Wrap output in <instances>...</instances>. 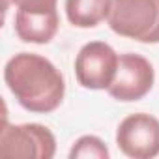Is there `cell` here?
<instances>
[{
	"mask_svg": "<svg viewBox=\"0 0 159 159\" xmlns=\"http://www.w3.org/2000/svg\"><path fill=\"white\" fill-rule=\"evenodd\" d=\"M4 81L17 103L38 114L56 111L66 94L60 69L49 58L36 52H19L11 56L4 67Z\"/></svg>",
	"mask_w": 159,
	"mask_h": 159,
	"instance_id": "obj_1",
	"label": "cell"
},
{
	"mask_svg": "<svg viewBox=\"0 0 159 159\" xmlns=\"http://www.w3.org/2000/svg\"><path fill=\"white\" fill-rule=\"evenodd\" d=\"M107 21L118 36L159 43V0H112Z\"/></svg>",
	"mask_w": 159,
	"mask_h": 159,
	"instance_id": "obj_2",
	"label": "cell"
},
{
	"mask_svg": "<svg viewBox=\"0 0 159 159\" xmlns=\"http://www.w3.org/2000/svg\"><path fill=\"white\" fill-rule=\"evenodd\" d=\"M56 153V139L52 131L41 124L8 125L4 120L0 133V155L23 159H52Z\"/></svg>",
	"mask_w": 159,
	"mask_h": 159,
	"instance_id": "obj_3",
	"label": "cell"
},
{
	"mask_svg": "<svg viewBox=\"0 0 159 159\" xmlns=\"http://www.w3.org/2000/svg\"><path fill=\"white\" fill-rule=\"evenodd\" d=\"M120 56L105 41H90L75 56V77L86 90H107L118 71Z\"/></svg>",
	"mask_w": 159,
	"mask_h": 159,
	"instance_id": "obj_4",
	"label": "cell"
},
{
	"mask_svg": "<svg viewBox=\"0 0 159 159\" xmlns=\"http://www.w3.org/2000/svg\"><path fill=\"white\" fill-rule=\"evenodd\" d=\"M116 144L131 159H152L159 155V120L146 112L124 118L116 129Z\"/></svg>",
	"mask_w": 159,
	"mask_h": 159,
	"instance_id": "obj_5",
	"label": "cell"
},
{
	"mask_svg": "<svg viewBox=\"0 0 159 159\" xmlns=\"http://www.w3.org/2000/svg\"><path fill=\"white\" fill-rule=\"evenodd\" d=\"M153 79L155 71L148 58L137 52H125L120 54L116 77L107 92L116 101H139L152 90Z\"/></svg>",
	"mask_w": 159,
	"mask_h": 159,
	"instance_id": "obj_6",
	"label": "cell"
},
{
	"mask_svg": "<svg viewBox=\"0 0 159 159\" xmlns=\"http://www.w3.org/2000/svg\"><path fill=\"white\" fill-rule=\"evenodd\" d=\"M58 11H21L15 15V34L25 43H49L58 32Z\"/></svg>",
	"mask_w": 159,
	"mask_h": 159,
	"instance_id": "obj_7",
	"label": "cell"
},
{
	"mask_svg": "<svg viewBox=\"0 0 159 159\" xmlns=\"http://www.w3.org/2000/svg\"><path fill=\"white\" fill-rule=\"evenodd\" d=\"M112 0H66L67 21L77 28H94L109 19Z\"/></svg>",
	"mask_w": 159,
	"mask_h": 159,
	"instance_id": "obj_8",
	"label": "cell"
},
{
	"mask_svg": "<svg viewBox=\"0 0 159 159\" xmlns=\"http://www.w3.org/2000/svg\"><path fill=\"white\" fill-rule=\"evenodd\" d=\"M111 152L96 135L81 137L69 150V159H109Z\"/></svg>",
	"mask_w": 159,
	"mask_h": 159,
	"instance_id": "obj_9",
	"label": "cell"
},
{
	"mask_svg": "<svg viewBox=\"0 0 159 159\" xmlns=\"http://www.w3.org/2000/svg\"><path fill=\"white\" fill-rule=\"evenodd\" d=\"M21 11H54L58 0H11Z\"/></svg>",
	"mask_w": 159,
	"mask_h": 159,
	"instance_id": "obj_10",
	"label": "cell"
}]
</instances>
